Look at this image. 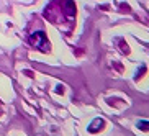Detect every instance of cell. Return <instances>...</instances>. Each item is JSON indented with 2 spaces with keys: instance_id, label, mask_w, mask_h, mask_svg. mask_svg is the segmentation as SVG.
Wrapping results in <instances>:
<instances>
[{
  "instance_id": "277c9868",
  "label": "cell",
  "mask_w": 149,
  "mask_h": 136,
  "mask_svg": "<svg viewBox=\"0 0 149 136\" xmlns=\"http://www.w3.org/2000/svg\"><path fill=\"white\" fill-rule=\"evenodd\" d=\"M138 126H139L141 130H144V131H149V121H144V120H141V121L138 123Z\"/></svg>"
},
{
  "instance_id": "6da1fadb",
  "label": "cell",
  "mask_w": 149,
  "mask_h": 136,
  "mask_svg": "<svg viewBox=\"0 0 149 136\" xmlns=\"http://www.w3.org/2000/svg\"><path fill=\"white\" fill-rule=\"evenodd\" d=\"M56 3L59 7H54V3L51 2L49 5H46L44 8V18H48L49 22L53 23H61L62 18H72L75 17V3L72 0H56Z\"/></svg>"
},
{
  "instance_id": "7a4b0ae2",
  "label": "cell",
  "mask_w": 149,
  "mask_h": 136,
  "mask_svg": "<svg viewBox=\"0 0 149 136\" xmlns=\"http://www.w3.org/2000/svg\"><path fill=\"white\" fill-rule=\"evenodd\" d=\"M28 41H30V44L33 48H36L38 51H41V53H48L49 48H51V44H49V41H48V36L44 35L43 31H35V33H31Z\"/></svg>"
},
{
  "instance_id": "3957f363",
  "label": "cell",
  "mask_w": 149,
  "mask_h": 136,
  "mask_svg": "<svg viewBox=\"0 0 149 136\" xmlns=\"http://www.w3.org/2000/svg\"><path fill=\"white\" fill-rule=\"evenodd\" d=\"M103 126H105V121H103L102 118H95L92 123H90L88 131H90V133H97V131H100V130H103Z\"/></svg>"
}]
</instances>
